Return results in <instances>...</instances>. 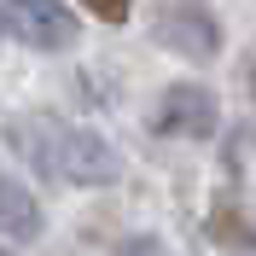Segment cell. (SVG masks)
<instances>
[{"instance_id":"obj_6","label":"cell","mask_w":256,"mask_h":256,"mask_svg":"<svg viewBox=\"0 0 256 256\" xmlns=\"http://www.w3.org/2000/svg\"><path fill=\"white\" fill-rule=\"evenodd\" d=\"M210 233H216V239H239V244H256V233L244 222H233V216H216V222H210Z\"/></svg>"},{"instance_id":"obj_5","label":"cell","mask_w":256,"mask_h":256,"mask_svg":"<svg viewBox=\"0 0 256 256\" xmlns=\"http://www.w3.org/2000/svg\"><path fill=\"white\" fill-rule=\"evenodd\" d=\"M0 233H12V239H35L41 233V210H35V198L18 180L0 175Z\"/></svg>"},{"instance_id":"obj_3","label":"cell","mask_w":256,"mask_h":256,"mask_svg":"<svg viewBox=\"0 0 256 256\" xmlns=\"http://www.w3.org/2000/svg\"><path fill=\"white\" fill-rule=\"evenodd\" d=\"M6 24H12V35L30 41V47H70V41H76V18H70V6H58V0H12V6H6Z\"/></svg>"},{"instance_id":"obj_2","label":"cell","mask_w":256,"mask_h":256,"mask_svg":"<svg viewBox=\"0 0 256 256\" xmlns=\"http://www.w3.org/2000/svg\"><path fill=\"white\" fill-rule=\"evenodd\" d=\"M158 134H186V140H204L216 134V94H204L198 82H180L158 99Z\"/></svg>"},{"instance_id":"obj_7","label":"cell","mask_w":256,"mask_h":256,"mask_svg":"<svg viewBox=\"0 0 256 256\" xmlns=\"http://www.w3.org/2000/svg\"><path fill=\"white\" fill-rule=\"evenodd\" d=\"M82 6H88V12H94V18H105V24H122V18H128V6H134V0H82Z\"/></svg>"},{"instance_id":"obj_1","label":"cell","mask_w":256,"mask_h":256,"mask_svg":"<svg viewBox=\"0 0 256 256\" xmlns=\"http://www.w3.org/2000/svg\"><path fill=\"white\" fill-rule=\"evenodd\" d=\"M12 140L30 152V163L52 180H76V186H99V180H116V152L88 128L52 122V116H30V122L12 128Z\"/></svg>"},{"instance_id":"obj_8","label":"cell","mask_w":256,"mask_h":256,"mask_svg":"<svg viewBox=\"0 0 256 256\" xmlns=\"http://www.w3.org/2000/svg\"><path fill=\"white\" fill-rule=\"evenodd\" d=\"M244 88H250V94H256V58H250V70H244Z\"/></svg>"},{"instance_id":"obj_4","label":"cell","mask_w":256,"mask_h":256,"mask_svg":"<svg viewBox=\"0 0 256 256\" xmlns=\"http://www.w3.org/2000/svg\"><path fill=\"white\" fill-rule=\"evenodd\" d=\"M158 41L169 52H186V58H216L222 24L204 12V6H169V12L158 18Z\"/></svg>"}]
</instances>
